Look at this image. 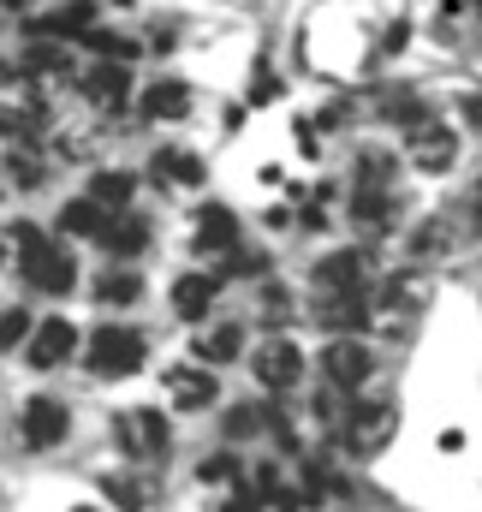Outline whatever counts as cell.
<instances>
[{
  "label": "cell",
  "mask_w": 482,
  "mask_h": 512,
  "mask_svg": "<svg viewBox=\"0 0 482 512\" xmlns=\"http://www.w3.org/2000/svg\"><path fill=\"white\" fill-rule=\"evenodd\" d=\"M114 435H120V447L131 459H161V453H167V417H161L155 405L125 411L120 423H114Z\"/></svg>",
  "instance_id": "cell-4"
},
{
  "label": "cell",
  "mask_w": 482,
  "mask_h": 512,
  "mask_svg": "<svg viewBox=\"0 0 482 512\" xmlns=\"http://www.w3.org/2000/svg\"><path fill=\"white\" fill-rule=\"evenodd\" d=\"M256 429H274V417H268V411H256V405H239V411H227V435H233V441L256 435Z\"/></svg>",
  "instance_id": "cell-26"
},
{
  "label": "cell",
  "mask_w": 482,
  "mask_h": 512,
  "mask_svg": "<svg viewBox=\"0 0 482 512\" xmlns=\"http://www.w3.org/2000/svg\"><path fill=\"white\" fill-rule=\"evenodd\" d=\"M72 352H78V328H72L66 316L36 322V334H30V346H24V358H30L36 370H54V364H66Z\"/></svg>",
  "instance_id": "cell-6"
},
{
  "label": "cell",
  "mask_w": 482,
  "mask_h": 512,
  "mask_svg": "<svg viewBox=\"0 0 482 512\" xmlns=\"http://www.w3.org/2000/svg\"><path fill=\"white\" fill-rule=\"evenodd\" d=\"M227 512H262V495H233V501H227Z\"/></svg>",
  "instance_id": "cell-32"
},
{
  "label": "cell",
  "mask_w": 482,
  "mask_h": 512,
  "mask_svg": "<svg viewBox=\"0 0 482 512\" xmlns=\"http://www.w3.org/2000/svg\"><path fill=\"white\" fill-rule=\"evenodd\" d=\"M108 227H114V215H108L96 197H72V203L60 209V233H66V239H102Z\"/></svg>",
  "instance_id": "cell-14"
},
{
  "label": "cell",
  "mask_w": 482,
  "mask_h": 512,
  "mask_svg": "<svg viewBox=\"0 0 482 512\" xmlns=\"http://www.w3.org/2000/svg\"><path fill=\"white\" fill-rule=\"evenodd\" d=\"M453 155H459V137H453L447 126H435V120H429V126L411 131V161H417L423 173H447V167H453Z\"/></svg>",
  "instance_id": "cell-9"
},
{
  "label": "cell",
  "mask_w": 482,
  "mask_h": 512,
  "mask_svg": "<svg viewBox=\"0 0 482 512\" xmlns=\"http://www.w3.org/2000/svg\"><path fill=\"white\" fill-rule=\"evenodd\" d=\"M322 322L334 328V340H358V328L369 322V304H363V292H346V298H322Z\"/></svg>",
  "instance_id": "cell-17"
},
{
  "label": "cell",
  "mask_w": 482,
  "mask_h": 512,
  "mask_svg": "<svg viewBox=\"0 0 482 512\" xmlns=\"http://www.w3.org/2000/svg\"><path fill=\"white\" fill-rule=\"evenodd\" d=\"M155 173L173 185H203V161L191 149H155Z\"/></svg>",
  "instance_id": "cell-22"
},
{
  "label": "cell",
  "mask_w": 482,
  "mask_h": 512,
  "mask_svg": "<svg viewBox=\"0 0 482 512\" xmlns=\"http://www.w3.org/2000/svg\"><path fill=\"white\" fill-rule=\"evenodd\" d=\"M250 370H256L262 387L286 393V387H298V376H304V352H298V340H262L256 358H250Z\"/></svg>",
  "instance_id": "cell-5"
},
{
  "label": "cell",
  "mask_w": 482,
  "mask_h": 512,
  "mask_svg": "<svg viewBox=\"0 0 482 512\" xmlns=\"http://www.w3.org/2000/svg\"><path fill=\"white\" fill-rule=\"evenodd\" d=\"M239 352H244V328L239 322H221V328H209V334L197 340V358H203V364H233Z\"/></svg>",
  "instance_id": "cell-20"
},
{
  "label": "cell",
  "mask_w": 482,
  "mask_h": 512,
  "mask_svg": "<svg viewBox=\"0 0 482 512\" xmlns=\"http://www.w3.org/2000/svg\"><path fill=\"white\" fill-rule=\"evenodd\" d=\"M197 483H239V459H233V453L203 459V465H197Z\"/></svg>",
  "instance_id": "cell-29"
},
{
  "label": "cell",
  "mask_w": 482,
  "mask_h": 512,
  "mask_svg": "<svg viewBox=\"0 0 482 512\" xmlns=\"http://www.w3.org/2000/svg\"><path fill=\"white\" fill-rule=\"evenodd\" d=\"M393 215H399V203H393V191H363L352 197V221H358L363 233H381V227H393Z\"/></svg>",
  "instance_id": "cell-19"
},
{
  "label": "cell",
  "mask_w": 482,
  "mask_h": 512,
  "mask_svg": "<svg viewBox=\"0 0 482 512\" xmlns=\"http://www.w3.org/2000/svg\"><path fill=\"white\" fill-rule=\"evenodd\" d=\"M84 96L96 102V108H108V114H120L125 96H131V84H125V66H114V60H102L90 78H84Z\"/></svg>",
  "instance_id": "cell-15"
},
{
  "label": "cell",
  "mask_w": 482,
  "mask_h": 512,
  "mask_svg": "<svg viewBox=\"0 0 482 512\" xmlns=\"http://www.w3.org/2000/svg\"><path fill=\"white\" fill-rule=\"evenodd\" d=\"M42 245H48V239H42V227H30V221H18V227H12V233H6V256H12V262H18V268H24V262H30V256L42 251Z\"/></svg>",
  "instance_id": "cell-25"
},
{
  "label": "cell",
  "mask_w": 482,
  "mask_h": 512,
  "mask_svg": "<svg viewBox=\"0 0 482 512\" xmlns=\"http://www.w3.org/2000/svg\"><path fill=\"white\" fill-rule=\"evenodd\" d=\"M387 120H399V126H429V120H435V114H429V108H423V102H417V96H393V102H387Z\"/></svg>",
  "instance_id": "cell-28"
},
{
  "label": "cell",
  "mask_w": 482,
  "mask_h": 512,
  "mask_svg": "<svg viewBox=\"0 0 482 512\" xmlns=\"http://www.w3.org/2000/svg\"><path fill=\"white\" fill-rule=\"evenodd\" d=\"M102 489H108V501H114V507H120V512H143V495L131 489V477H108Z\"/></svg>",
  "instance_id": "cell-30"
},
{
  "label": "cell",
  "mask_w": 482,
  "mask_h": 512,
  "mask_svg": "<svg viewBox=\"0 0 482 512\" xmlns=\"http://www.w3.org/2000/svg\"><path fill=\"white\" fill-rule=\"evenodd\" d=\"M90 18H96V0H66L54 18H42L36 30H54V36H72V30H90Z\"/></svg>",
  "instance_id": "cell-23"
},
{
  "label": "cell",
  "mask_w": 482,
  "mask_h": 512,
  "mask_svg": "<svg viewBox=\"0 0 482 512\" xmlns=\"http://www.w3.org/2000/svg\"><path fill=\"white\" fill-rule=\"evenodd\" d=\"M322 370H328V382L334 387H363L369 382V370H375V358H369L363 340H334L328 358H322Z\"/></svg>",
  "instance_id": "cell-8"
},
{
  "label": "cell",
  "mask_w": 482,
  "mask_h": 512,
  "mask_svg": "<svg viewBox=\"0 0 482 512\" xmlns=\"http://www.w3.org/2000/svg\"><path fill=\"white\" fill-rule=\"evenodd\" d=\"M477 12H482V0H477Z\"/></svg>",
  "instance_id": "cell-36"
},
{
  "label": "cell",
  "mask_w": 482,
  "mask_h": 512,
  "mask_svg": "<svg viewBox=\"0 0 482 512\" xmlns=\"http://www.w3.org/2000/svg\"><path fill=\"white\" fill-rule=\"evenodd\" d=\"M215 292H221V274H179L173 280V316H185V322L209 316Z\"/></svg>",
  "instance_id": "cell-12"
},
{
  "label": "cell",
  "mask_w": 482,
  "mask_h": 512,
  "mask_svg": "<svg viewBox=\"0 0 482 512\" xmlns=\"http://www.w3.org/2000/svg\"><path fill=\"white\" fill-rule=\"evenodd\" d=\"M197 251H209V256H233L239 251V215L221 209V203H209V209L197 215Z\"/></svg>",
  "instance_id": "cell-10"
},
{
  "label": "cell",
  "mask_w": 482,
  "mask_h": 512,
  "mask_svg": "<svg viewBox=\"0 0 482 512\" xmlns=\"http://www.w3.org/2000/svg\"><path fill=\"white\" fill-rule=\"evenodd\" d=\"M120 6H125V0H120Z\"/></svg>",
  "instance_id": "cell-37"
},
{
  "label": "cell",
  "mask_w": 482,
  "mask_h": 512,
  "mask_svg": "<svg viewBox=\"0 0 482 512\" xmlns=\"http://www.w3.org/2000/svg\"><path fill=\"white\" fill-rule=\"evenodd\" d=\"M24 280H30L36 292H54V298H60V292L78 286V262H72L66 245H42V251L24 262Z\"/></svg>",
  "instance_id": "cell-7"
},
{
  "label": "cell",
  "mask_w": 482,
  "mask_h": 512,
  "mask_svg": "<svg viewBox=\"0 0 482 512\" xmlns=\"http://www.w3.org/2000/svg\"><path fill=\"white\" fill-rule=\"evenodd\" d=\"M36 328H30V316L24 310H0V352H12V346H24Z\"/></svg>",
  "instance_id": "cell-27"
},
{
  "label": "cell",
  "mask_w": 482,
  "mask_h": 512,
  "mask_svg": "<svg viewBox=\"0 0 482 512\" xmlns=\"http://www.w3.org/2000/svg\"><path fill=\"white\" fill-rule=\"evenodd\" d=\"M96 298H102V304H137V298H143V280H137V274H102V280H96Z\"/></svg>",
  "instance_id": "cell-24"
},
{
  "label": "cell",
  "mask_w": 482,
  "mask_h": 512,
  "mask_svg": "<svg viewBox=\"0 0 482 512\" xmlns=\"http://www.w3.org/2000/svg\"><path fill=\"white\" fill-rule=\"evenodd\" d=\"M72 512H96V507H72Z\"/></svg>",
  "instance_id": "cell-35"
},
{
  "label": "cell",
  "mask_w": 482,
  "mask_h": 512,
  "mask_svg": "<svg viewBox=\"0 0 482 512\" xmlns=\"http://www.w3.org/2000/svg\"><path fill=\"white\" fill-rule=\"evenodd\" d=\"M465 126L482 131V96H465Z\"/></svg>",
  "instance_id": "cell-33"
},
{
  "label": "cell",
  "mask_w": 482,
  "mask_h": 512,
  "mask_svg": "<svg viewBox=\"0 0 482 512\" xmlns=\"http://www.w3.org/2000/svg\"><path fill=\"white\" fill-rule=\"evenodd\" d=\"M149 239H155V227H149L143 215H114V227L102 233V251L108 256H137V251H149Z\"/></svg>",
  "instance_id": "cell-16"
},
{
  "label": "cell",
  "mask_w": 482,
  "mask_h": 512,
  "mask_svg": "<svg viewBox=\"0 0 482 512\" xmlns=\"http://www.w3.org/2000/svg\"><path fill=\"white\" fill-rule=\"evenodd\" d=\"M393 429H399V411H393L387 399H358L340 435H346V447H352V453L369 459V453H381V447L393 441Z\"/></svg>",
  "instance_id": "cell-3"
},
{
  "label": "cell",
  "mask_w": 482,
  "mask_h": 512,
  "mask_svg": "<svg viewBox=\"0 0 482 512\" xmlns=\"http://www.w3.org/2000/svg\"><path fill=\"white\" fill-rule=\"evenodd\" d=\"M417 251H447V227H435V221H429V227L417 233Z\"/></svg>",
  "instance_id": "cell-31"
},
{
  "label": "cell",
  "mask_w": 482,
  "mask_h": 512,
  "mask_svg": "<svg viewBox=\"0 0 482 512\" xmlns=\"http://www.w3.org/2000/svg\"><path fill=\"white\" fill-rule=\"evenodd\" d=\"M131 191H137V179H131V173H96L84 197H96L108 215H125V209H131Z\"/></svg>",
  "instance_id": "cell-21"
},
{
  "label": "cell",
  "mask_w": 482,
  "mask_h": 512,
  "mask_svg": "<svg viewBox=\"0 0 482 512\" xmlns=\"http://www.w3.org/2000/svg\"><path fill=\"white\" fill-rule=\"evenodd\" d=\"M363 280V256L358 251H334L316 262V286H322V298H346V292H358Z\"/></svg>",
  "instance_id": "cell-13"
},
{
  "label": "cell",
  "mask_w": 482,
  "mask_h": 512,
  "mask_svg": "<svg viewBox=\"0 0 482 512\" xmlns=\"http://www.w3.org/2000/svg\"><path fill=\"white\" fill-rule=\"evenodd\" d=\"M18 435H24L30 453H48V447H60V441L72 435V411H66L60 399L36 393V399H24V411H18Z\"/></svg>",
  "instance_id": "cell-2"
},
{
  "label": "cell",
  "mask_w": 482,
  "mask_h": 512,
  "mask_svg": "<svg viewBox=\"0 0 482 512\" xmlns=\"http://www.w3.org/2000/svg\"><path fill=\"white\" fill-rule=\"evenodd\" d=\"M143 352H149V346H143L137 328H114V322H108V328L90 334V370L108 376V382H114V376H131V370H143Z\"/></svg>",
  "instance_id": "cell-1"
},
{
  "label": "cell",
  "mask_w": 482,
  "mask_h": 512,
  "mask_svg": "<svg viewBox=\"0 0 482 512\" xmlns=\"http://www.w3.org/2000/svg\"><path fill=\"white\" fill-rule=\"evenodd\" d=\"M167 387H173V405H179V411H203V405H215V393H221V382H215L203 364L167 370Z\"/></svg>",
  "instance_id": "cell-11"
},
{
  "label": "cell",
  "mask_w": 482,
  "mask_h": 512,
  "mask_svg": "<svg viewBox=\"0 0 482 512\" xmlns=\"http://www.w3.org/2000/svg\"><path fill=\"white\" fill-rule=\"evenodd\" d=\"M471 227H477V233H482V179H477V185H471Z\"/></svg>",
  "instance_id": "cell-34"
},
{
  "label": "cell",
  "mask_w": 482,
  "mask_h": 512,
  "mask_svg": "<svg viewBox=\"0 0 482 512\" xmlns=\"http://www.w3.org/2000/svg\"><path fill=\"white\" fill-rule=\"evenodd\" d=\"M143 114H149V120H185V114H191V90L173 84V78H167V84H149V90H143Z\"/></svg>",
  "instance_id": "cell-18"
}]
</instances>
